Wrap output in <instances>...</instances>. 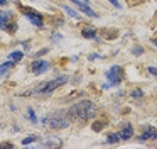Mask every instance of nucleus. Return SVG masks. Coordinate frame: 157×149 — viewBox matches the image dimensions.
I'll list each match as a JSON object with an SVG mask.
<instances>
[{"mask_svg": "<svg viewBox=\"0 0 157 149\" xmlns=\"http://www.w3.org/2000/svg\"><path fill=\"white\" fill-rule=\"evenodd\" d=\"M96 114V105L90 100H81L78 103L71 105L68 110V115L71 120H76V122H86Z\"/></svg>", "mask_w": 157, "mask_h": 149, "instance_id": "obj_1", "label": "nucleus"}, {"mask_svg": "<svg viewBox=\"0 0 157 149\" xmlns=\"http://www.w3.org/2000/svg\"><path fill=\"white\" fill-rule=\"evenodd\" d=\"M69 122H71V119L64 112H54V114H49L42 119V124L49 129H66Z\"/></svg>", "mask_w": 157, "mask_h": 149, "instance_id": "obj_2", "label": "nucleus"}, {"mask_svg": "<svg viewBox=\"0 0 157 149\" xmlns=\"http://www.w3.org/2000/svg\"><path fill=\"white\" fill-rule=\"evenodd\" d=\"M66 83V76H58L54 78V80L51 81H46V83H42L41 87H37L34 90V93H39V95H51L52 91L56 90V88H59L61 85Z\"/></svg>", "mask_w": 157, "mask_h": 149, "instance_id": "obj_3", "label": "nucleus"}, {"mask_svg": "<svg viewBox=\"0 0 157 149\" xmlns=\"http://www.w3.org/2000/svg\"><path fill=\"white\" fill-rule=\"evenodd\" d=\"M106 80L112 81V85H118L120 80H122V68L120 66H112L108 71H106Z\"/></svg>", "mask_w": 157, "mask_h": 149, "instance_id": "obj_4", "label": "nucleus"}, {"mask_svg": "<svg viewBox=\"0 0 157 149\" xmlns=\"http://www.w3.org/2000/svg\"><path fill=\"white\" fill-rule=\"evenodd\" d=\"M49 68H51V64H49L48 61H42V59L34 61V63L31 64L32 73H36V74H42V73H46V71H48Z\"/></svg>", "mask_w": 157, "mask_h": 149, "instance_id": "obj_5", "label": "nucleus"}, {"mask_svg": "<svg viewBox=\"0 0 157 149\" xmlns=\"http://www.w3.org/2000/svg\"><path fill=\"white\" fill-rule=\"evenodd\" d=\"M25 14H27V17H29V20H31L34 26H37V27H42V17L39 15L37 12H34V10H31V9H22Z\"/></svg>", "mask_w": 157, "mask_h": 149, "instance_id": "obj_6", "label": "nucleus"}, {"mask_svg": "<svg viewBox=\"0 0 157 149\" xmlns=\"http://www.w3.org/2000/svg\"><path fill=\"white\" fill-rule=\"evenodd\" d=\"M139 139L140 141H152V139H157V131L154 127H147V131H144Z\"/></svg>", "mask_w": 157, "mask_h": 149, "instance_id": "obj_7", "label": "nucleus"}, {"mask_svg": "<svg viewBox=\"0 0 157 149\" xmlns=\"http://www.w3.org/2000/svg\"><path fill=\"white\" fill-rule=\"evenodd\" d=\"M42 146H46V147H61L63 141L59 137H46L44 142H42Z\"/></svg>", "mask_w": 157, "mask_h": 149, "instance_id": "obj_8", "label": "nucleus"}, {"mask_svg": "<svg viewBox=\"0 0 157 149\" xmlns=\"http://www.w3.org/2000/svg\"><path fill=\"white\" fill-rule=\"evenodd\" d=\"M120 135H122L123 141H128V139L133 137V125L132 124H125L122 129V132H120Z\"/></svg>", "mask_w": 157, "mask_h": 149, "instance_id": "obj_9", "label": "nucleus"}, {"mask_svg": "<svg viewBox=\"0 0 157 149\" xmlns=\"http://www.w3.org/2000/svg\"><path fill=\"white\" fill-rule=\"evenodd\" d=\"M83 37H86V39H93V37L96 36V30L93 29V27H86V29H83Z\"/></svg>", "mask_w": 157, "mask_h": 149, "instance_id": "obj_10", "label": "nucleus"}, {"mask_svg": "<svg viewBox=\"0 0 157 149\" xmlns=\"http://www.w3.org/2000/svg\"><path fill=\"white\" fill-rule=\"evenodd\" d=\"M120 139H122L120 132H113V134H110L108 137H106V142H108V144H115V142L120 141Z\"/></svg>", "mask_w": 157, "mask_h": 149, "instance_id": "obj_11", "label": "nucleus"}, {"mask_svg": "<svg viewBox=\"0 0 157 149\" xmlns=\"http://www.w3.org/2000/svg\"><path fill=\"white\" fill-rule=\"evenodd\" d=\"M14 61H9V63H5V64H0V76H2V74H5L7 73L9 70H12V68H14Z\"/></svg>", "mask_w": 157, "mask_h": 149, "instance_id": "obj_12", "label": "nucleus"}, {"mask_svg": "<svg viewBox=\"0 0 157 149\" xmlns=\"http://www.w3.org/2000/svg\"><path fill=\"white\" fill-rule=\"evenodd\" d=\"M22 56H24V54H22L21 51H14V53H10V54H9V58H10V61H14V63H17V61H21V59H22Z\"/></svg>", "mask_w": 157, "mask_h": 149, "instance_id": "obj_13", "label": "nucleus"}, {"mask_svg": "<svg viewBox=\"0 0 157 149\" xmlns=\"http://www.w3.org/2000/svg\"><path fill=\"white\" fill-rule=\"evenodd\" d=\"M103 127H105V122H103V120H96L95 124H93V131H95V132H100Z\"/></svg>", "mask_w": 157, "mask_h": 149, "instance_id": "obj_14", "label": "nucleus"}, {"mask_svg": "<svg viewBox=\"0 0 157 149\" xmlns=\"http://www.w3.org/2000/svg\"><path fill=\"white\" fill-rule=\"evenodd\" d=\"M37 135H29V137H25V139H22V144L24 146H27V144H31V142H34V141H37Z\"/></svg>", "mask_w": 157, "mask_h": 149, "instance_id": "obj_15", "label": "nucleus"}, {"mask_svg": "<svg viewBox=\"0 0 157 149\" xmlns=\"http://www.w3.org/2000/svg\"><path fill=\"white\" fill-rule=\"evenodd\" d=\"M132 98H142L144 97V91L140 90V88H135V90H132Z\"/></svg>", "mask_w": 157, "mask_h": 149, "instance_id": "obj_16", "label": "nucleus"}, {"mask_svg": "<svg viewBox=\"0 0 157 149\" xmlns=\"http://www.w3.org/2000/svg\"><path fill=\"white\" fill-rule=\"evenodd\" d=\"M64 10H66V14H68V15L73 17V19H79V14H76L73 9H69V7H64Z\"/></svg>", "mask_w": 157, "mask_h": 149, "instance_id": "obj_17", "label": "nucleus"}, {"mask_svg": "<svg viewBox=\"0 0 157 149\" xmlns=\"http://www.w3.org/2000/svg\"><path fill=\"white\" fill-rule=\"evenodd\" d=\"M29 119H31V120L32 122H34V124H36V122H37V117H36V114H34V110H32V108H29Z\"/></svg>", "mask_w": 157, "mask_h": 149, "instance_id": "obj_18", "label": "nucleus"}, {"mask_svg": "<svg viewBox=\"0 0 157 149\" xmlns=\"http://www.w3.org/2000/svg\"><path fill=\"white\" fill-rule=\"evenodd\" d=\"M132 53L139 56V54H142V53H144V49H142V47H139V46H137V47H133V49H132Z\"/></svg>", "mask_w": 157, "mask_h": 149, "instance_id": "obj_19", "label": "nucleus"}, {"mask_svg": "<svg viewBox=\"0 0 157 149\" xmlns=\"http://www.w3.org/2000/svg\"><path fill=\"white\" fill-rule=\"evenodd\" d=\"M108 2H112L113 7H117V9H120V2H117V0H108Z\"/></svg>", "mask_w": 157, "mask_h": 149, "instance_id": "obj_20", "label": "nucleus"}, {"mask_svg": "<svg viewBox=\"0 0 157 149\" xmlns=\"http://www.w3.org/2000/svg\"><path fill=\"white\" fill-rule=\"evenodd\" d=\"M0 147H14V146H12L10 142H2V144H0Z\"/></svg>", "mask_w": 157, "mask_h": 149, "instance_id": "obj_21", "label": "nucleus"}, {"mask_svg": "<svg viewBox=\"0 0 157 149\" xmlns=\"http://www.w3.org/2000/svg\"><path fill=\"white\" fill-rule=\"evenodd\" d=\"M149 73H152V74H155V76H157V68L150 66V68H149Z\"/></svg>", "mask_w": 157, "mask_h": 149, "instance_id": "obj_22", "label": "nucleus"}, {"mask_svg": "<svg viewBox=\"0 0 157 149\" xmlns=\"http://www.w3.org/2000/svg\"><path fill=\"white\" fill-rule=\"evenodd\" d=\"M96 58H98V54H90L88 59H90V61H93V59H96Z\"/></svg>", "mask_w": 157, "mask_h": 149, "instance_id": "obj_23", "label": "nucleus"}, {"mask_svg": "<svg viewBox=\"0 0 157 149\" xmlns=\"http://www.w3.org/2000/svg\"><path fill=\"white\" fill-rule=\"evenodd\" d=\"M5 2H7V0H0V5H4Z\"/></svg>", "mask_w": 157, "mask_h": 149, "instance_id": "obj_24", "label": "nucleus"}, {"mask_svg": "<svg viewBox=\"0 0 157 149\" xmlns=\"http://www.w3.org/2000/svg\"><path fill=\"white\" fill-rule=\"evenodd\" d=\"M83 2H88V0H83Z\"/></svg>", "mask_w": 157, "mask_h": 149, "instance_id": "obj_25", "label": "nucleus"}, {"mask_svg": "<svg viewBox=\"0 0 157 149\" xmlns=\"http://www.w3.org/2000/svg\"><path fill=\"white\" fill-rule=\"evenodd\" d=\"M0 127H2V125H0Z\"/></svg>", "mask_w": 157, "mask_h": 149, "instance_id": "obj_26", "label": "nucleus"}]
</instances>
